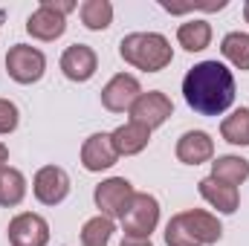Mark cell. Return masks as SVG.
<instances>
[{
    "instance_id": "obj_19",
    "label": "cell",
    "mask_w": 249,
    "mask_h": 246,
    "mask_svg": "<svg viewBox=\"0 0 249 246\" xmlns=\"http://www.w3.org/2000/svg\"><path fill=\"white\" fill-rule=\"evenodd\" d=\"M23 197H26V177H23V171H18L12 165L0 168V206L3 209H15V206L23 203Z\"/></svg>"
},
{
    "instance_id": "obj_17",
    "label": "cell",
    "mask_w": 249,
    "mask_h": 246,
    "mask_svg": "<svg viewBox=\"0 0 249 246\" xmlns=\"http://www.w3.org/2000/svg\"><path fill=\"white\" fill-rule=\"evenodd\" d=\"M209 177H214V180H220V183L238 188L241 183L249 180V159L238 157V154L217 157V159H212V174H209Z\"/></svg>"
},
{
    "instance_id": "obj_26",
    "label": "cell",
    "mask_w": 249,
    "mask_h": 246,
    "mask_svg": "<svg viewBox=\"0 0 249 246\" xmlns=\"http://www.w3.org/2000/svg\"><path fill=\"white\" fill-rule=\"evenodd\" d=\"M119 246H154V244H151V238H122Z\"/></svg>"
},
{
    "instance_id": "obj_22",
    "label": "cell",
    "mask_w": 249,
    "mask_h": 246,
    "mask_svg": "<svg viewBox=\"0 0 249 246\" xmlns=\"http://www.w3.org/2000/svg\"><path fill=\"white\" fill-rule=\"evenodd\" d=\"M113 232H116V223L105 214H96L81 226V246H110Z\"/></svg>"
},
{
    "instance_id": "obj_20",
    "label": "cell",
    "mask_w": 249,
    "mask_h": 246,
    "mask_svg": "<svg viewBox=\"0 0 249 246\" xmlns=\"http://www.w3.org/2000/svg\"><path fill=\"white\" fill-rule=\"evenodd\" d=\"M78 15L90 32H102L113 23V3L110 0H84L78 6Z\"/></svg>"
},
{
    "instance_id": "obj_13",
    "label": "cell",
    "mask_w": 249,
    "mask_h": 246,
    "mask_svg": "<svg viewBox=\"0 0 249 246\" xmlns=\"http://www.w3.org/2000/svg\"><path fill=\"white\" fill-rule=\"evenodd\" d=\"M119 162V154L110 142V133H93L84 139L81 145V165L84 171L90 174H99V171H107Z\"/></svg>"
},
{
    "instance_id": "obj_3",
    "label": "cell",
    "mask_w": 249,
    "mask_h": 246,
    "mask_svg": "<svg viewBox=\"0 0 249 246\" xmlns=\"http://www.w3.org/2000/svg\"><path fill=\"white\" fill-rule=\"evenodd\" d=\"M78 9L72 0H41V6L26 18V32L38 41H55L67 32V15Z\"/></svg>"
},
{
    "instance_id": "obj_28",
    "label": "cell",
    "mask_w": 249,
    "mask_h": 246,
    "mask_svg": "<svg viewBox=\"0 0 249 246\" xmlns=\"http://www.w3.org/2000/svg\"><path fill=\"white\" fill-rule=\"evenodd\" d=\"M244 18H247V23H249V3H244Z\"/></svg>"
},
{
    "instance_id": "obj_15",
    "label": "cell",
    "mask_w": 249,
    "mask_h": 246,
    "mask_svg": "<svg viewBox=\"0 0 249 246\" xmlns=\"http://www.w3.org/2000/svg\"><path fill=\"white\" fill-rule=\"evenodd\" d=\"M197 191L220 214H235L238 206H241V191L235 185H226V183H220V180H214V177H203L197 183Z\"/></svg>"
},
{
    "instance_id": "obj_1",
    "label": "cell",
    "mask_w": 249,
    "mask_h": 246,
    "mask_svg": "<svg viewBox=\"0 0 249 246\" xmlns=\"http://www.w3.org/2000/svg\"><path fill=\"white\" fill-rule=\"evenodd\" d=\"M183 99L200 116H220L235 105V75L220 61L194 64L183 78Z\"/></svg>"
},
{
    "instance_id": "obj_6",
    "label": "cell",
    "mask_w": 249,
    "mask_h": 246,
    "mask_svg": "<svg viewBox=\"0 0 249 246\" xmlns=\"http://www.w3.org/2000/svg\"><path fill=\"white\" fill-rule=\"evenodd\" d=\"M133 194H136V191H133L130 180H124V177H110V180H102V183L96 185L93 203H96L99 214L116 220V217H122L124 211H127Z\"/></svg>"
},
{
    "instance_id": "obj_21",
    "label": "cell",
    "mask_w": 249,
    "mask_h": 246,
    "mask_svg": "<svg viewBox=\"0 0 249 246\" xmlns=\"http://www.w3.org/2000/svg\"><path fill=\"white\" fill-rule=\"evenodd\" d=\"M220 136H223L229 145L249 148V107L232 110V113L220 122Z\"/></svg>"
},
{
    "instance_id": "obj_25",
    "label": "cell",
    "mask_w": 249,
    "mask_h": 246,
    "mask_svg": "<svg viewBox=\"0 0 249 246\" xmlns=\"http://www.w3.org/2000/svg\"><path fill=\"white\" fill-rule=\"evenodd\" d=\"M20 122V110L12 99H0V136H9Z\"/></svg>"
},
{
    "instance_id": "obj_27",
    "label": "cell",
    "mask_w": 249,
    "mask_h": 246,
    "mask_svg": "<svg viewBox=\"0 0 249 246\" xmlns=\"http://www.w3.org/2000/svg\"><path fill=\"white\" fill-rule=\"evenodd\" d=\"M6 165H9V148L0 142V168H6Z\"/></svg>"
},
{
    "instance_id": "obj_9",
    "label": "cell",
    "mask_w": 249,
    "mask_h": 246,
    "mask_svg": "<svg viewBox=\"0 0 249 246\" xmlns=\"http://www.w3.org/2000/svg\"><path fill=\"white\" fill-rule=\"evenodd\" d=\"M12 246H47L50 244V223L35 211H20L6 226Z\"/></svg>"
},
{
    "instance_id": "obj_23",
    "label": "cell",
    "mask_w": 249,
    "mask_h": 246,
    "mask_svg": "<svg viewBox=\"0 0 249 246\" xmlns=\"http://www.w3.org/2000/svg\"><path fill=\"white\" fill-rule=\"evenodd\" d=\"M220 53H223V58L232 67H238V70L247 72L249 70V35L247 32H229V35H223Z\"/></svg>"
},
{
    "instance_id": "obj_8",
    "label": "cell",
    "mask_w": 249,
    "mask_h": 246,
    "mask_svg": "<svg viewBox=\"0 0 249 246\" xmlns=\"http://www.w3.org/2000/svg\"><path fill=\"white\" fill-rule=\"evenodd\" d=\"M127 113H130V122H139L148 130H154V127L165 124L174 116V105L162 90H148V93L142 90V96L133 102V107Z\"/></svg>"
},
{
    "instance_id": "obj_16",
    "label": "cell",
    "mask_w": 249,
    "mask_h": 246,
    "mask_svg": "<svg viewBox=\"0 0 249 246\" xmlns=\"http://www.w3.org/2000/svg\"><path fill=\"white\" fill-rule=\"evenodd\" d=\"M110 142H113V148H116L119 157H136V154H142L148 148L151 130L139 122H124L110 133Z\"/></svg>"
},
{
    "instance_id": "obj_4",
    "label": "cell",
    "mask_w": 249,
    "mask_h": 246,
    "mask_svg": "<svg viewBox=\"0 0 249 246\" xmlns=\"http://www.w3.org/2000/svg\"><path fill=\"white\" fill-rule=\"evenodd\" d=\"M119 223L124 238H151L160 226V200L148 191H136Z\"/></svg>"
},
{
    "instance_id": "obj_10",
    "label": "cell",
    "mask_w": 249,
    "mask_h": 246,
    "mask_svg": "<svg viewBox=\"0 0 249 246\" xmlns=\"http://www.w3.org/2000/svg\"><path fill=\"white\" fill-rule=\"evenodd\" d=\"M142 96V84L130 72H116L105 87H102V105L110 113H124L133 107V102Z\"/></svg>"
},
{
    "instance_id": "obj_11",
    "label": "cell",
    "mask_w": 249,
    "mask_h": 246,
    "mask_svg": "<svg viewBox=\"0 0 249 246\" xmlns=\"http://www.w3.org/2000/svg\"><path fill=\"white\" fill-rule=\"evenodd\" d=\"M58 67H61L64 78H70V81H75V84H84V81H90V78L96 75V70H99V55H96V50L87 47V44H70L61 53Z\"/></svg>"
},
{
    "instance_id": "obj_5",
    "label": "cell",
    "mask_w": 249,
    "mask_h": 246,
    "mask_svg": "<svg viewBox=\"0 0 249 246\" xmlns=\"http://www.w3.org/2000/svg\"><path fill=\"white\" fill-rule=\"evenodd\" d=\"M6 72L18 84H35L47 72V55L38 47L29 44H15L6 53Z\"/></svg>"
},
{
    "instance_id": "obj_12",
    "label": "cell",
    "mask_w": 249,
    "mask_h": 246,
    "mask_svg": "<svg viewBox=\"0 0 249 246\" xmlns=\"http://www.w3.org/2000/svg\"><path fill=\"white\" fill-rule=\"evenodd\" d=\"M174 217L186 226V232L200 246H212L223 238V226H220L217 214H212V211H206V209H186V211H180V214H174Z\"/></svg>"
},
{
    "instance_id": "obj_14",
    "label": "cell",
    "mask_w": 249,
    "mask_h": 246,
    "mask_svg": "<svg viewBox=\"0 0 249 246\" xmlns=\"http://www.w3.org/2000/svg\"><path fill=\"white\" fill-rule=\"evenodd\" d=\"M177 159L183 165H203V162H212L214 159V139L206 133V130H186L180 139H177V148H174Z\"/></svg>"
},
{
    "instance_id": "obj_24",
    "label": "cell",
    "mask_w": 249,
    "mask_h": 246,
    "mask_svg": "<svg viewBox=\"0 0 249 246\" xmlns=\"http://www.w3.org/2000/svg\"><path fill=\"white\" fill-rule=\"evenodd\" d=\"M165 244H168V246H200L186 232V226H183L177 217H171V220L165 223Z\"/></svg>"
},
{
    "instance_id": "obj_7",
    "label": "cell",
    "mask_w": 249,
    "mask_h": 246,
    "mask_svg": "<svg viewBox=\"0 0 249 246\" xmlns=\"http://www.w3.org/2000/svg\"><path fill=\"white\" fill-rule=\"evenodd\" d=\"M70 174L64 171L61 165H44L35 171L32 177V194L41 206H58L70 197Z\"/></svg>"
},
{
    "instance_id": "obj_18",
    "label": "cell",
    "mask_w": 249,
    "mask_h": 246,
    "mask_svg": "<svg viewBox=\"0 0 249 246\" xmlns=\"http://www.w3.org/2000/svg\"><path fill=\"white\" fill-rule=\"evenodd\" d=\"M177 44L186 53H203L212 44V23L203 18H191L186 23H180L177 29Z\"/></svg>"
},
{
    "instance_id": "obj_2",
    "label": "cell",
    "mask_w": 249,
    "mask_h": 246,
    "mask_svg": "<svg viewBox=\"0 0 249 246\" xmlns=\"http://www.w3.org/2000/svg\"><path fill=\"white\" fill-rule=\"evenodd\" d=\"M119 55L142 72H160L174 61V47L160 32H130L119 41Z\"/></svg>"
}]
</instances>
